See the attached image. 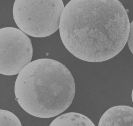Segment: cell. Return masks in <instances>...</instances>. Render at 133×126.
Instances as JSON below:
<instances>
[{
  "label": "cell",
  "mask_w": 133,
  "mask_h": 126,
  "mask_svg": "<svg viewBox=\"0 0 133 126\" xmlns=\"http://www.w3.org/2000/svg\"><path fill=\"white\" fill-rule=\"evenodd\" d=\"M130 22L118 0H71L59 25L61 40L74 57L100 62L118 54L127 42Z\"/></svg>",
  "instance_id": "6da1fadb"
},
{
  "label": "cell",
  "mask_w": 133,
  "mask_h": 126,
  "mask_svg": "<svg viewBox=\"0 0 133 126\" xmlns=\"http://www.w3.org/2000/svg\"><path fill=\"white\" fill-rule=\"evenodd\" d=\"M16 100L27 113L38 118L55 117L71 104L75 92L74 78L60 62L39 59L18 74L15 83Z\"/></svg>",
  "instance_id": "7a4b0ae2"
},
{
  "label": "cell",
  "mask_w": 133,
  "mask_h": 126,
  "mask_svg": "<svg viewBox=\"0 0 133 126\" xmlns=\"http://www.w3.org/2000/svg\"><path fill=\"white\" fill-rule=\"evenodd\" d=\"M61 0H16L13 17L19 29L34 37L49 36L59 29Z\"/></svg>",
  "instance_id": "3957f363"
},
{
  "label": "cell",
  "mask_w": 133,
  "mask_h": 126,
  "mask_svg": "<svg viewBox=\"0 0 133 126\" xmlns=\"http://www.w3.org/2000/svg\"><path fill=\"white\" fill-rule=\"evenodd\" d=\"M32 55L31 40L24 33L14 27L0 29V74H19L31 62Z\"/></svg>",
  "instance_id": "277c9868"
},
{
  "label": "cell",
  "mask_w": 133,
  "mask_h": 126,
  "mask_svg": "<svg viewBox=\"0 0 133 126\" xmlns=\"http://www.w3.org/2000/svg\"><path fill=\"white\" fill-rule=\"evenodd\" d=\"M98 126H133V107L117 105L110 108L100 118Z\"/></svg>",
  "instance_id": "5b68a950"
},
{
  "label": "cell",
  "mask_w": 133,
  "mask_h": 126,
  "mask_svg": "<svg viewBox=\"0 0 133 126\" xmlns=\"http://www.w3.org/2000/svg\"><path fill=\"white\" fill-rule=\"evenodd\" d=\"M49 126H95L87 116L78 113L70 112L55 118Z\"/></svg>",
  "instance_id": "8992f818"
},
{
  "label": "cell",
  "mask_w": 133,
  "mask_h": 126,
  "mask_svg": "<svg viewBox=\"0 0 133 126\" xmlns=\"http://www.w3.org/2000/svg\"><path fill=\"white\" fill-rule=\"evenodd\" d=\"M0 126H22L19 118L12 113L0 109Z\"/></svg>",
  "instance_id": "52a82bcc"
},
{
  "label": "cell",
  "mask_w": 133,
  "mask_h": 126,
  "mask_svg": "<svg viewBox=\"0 0 133 126\" xmlns=\"http://www.w3.org/2000/svg\"><path fill=\"white\" fill-rule=\"evenodd\" d=\"M127 43L128 47L133 54V20L130 23V31Z\"/></svg>",
  "instance_id": "ba28073f"
},
{
  "label": "cell",
  "mask_w": 133,
  "mask_h": 126,
  "mask_svg": "<svg viewBox=\"0 0 133 126\" xmlns=\"http://www.w3.org/2000/svg\"><path fill=\"white\" fill-rule=\"evenodd\" d=\"M131 99H132V101L133 103V89L132 90V93H131Z\"/></svg>",
  "instance_id": "9c48e42d"
}]
</instances>
